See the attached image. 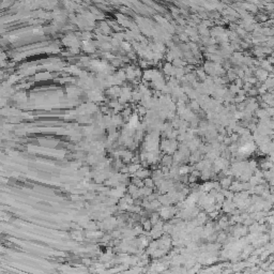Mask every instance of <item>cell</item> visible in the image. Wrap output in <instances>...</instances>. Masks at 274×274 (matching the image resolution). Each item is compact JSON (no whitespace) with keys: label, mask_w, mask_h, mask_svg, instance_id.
<instances>
[{"label":"cell","mask_w":274,"mask_h":274,"mask_svg":"<svg viewBox=\"0 0 274 274\" xmlns=\"http://www.w3.org/2000/svg\"><path fill=\"white\" fill-rule=\"evenodd\" d=\"M274 164L272 162H271L269 159H266V160H262V161H260V167L264 170H267V169H270L272 166H273Z\"/></svg>","instance_id":"6da1fadb"},{"label":"cell","mask_w":274,"mask_h":274,"mask_svg":"<svg viewBox=\"0 0 274 274\" xmlns=\"http://www.w3.org/2000/svg\"><path fill=\"white\" fill-rule=\"evenodd\" d=\"M266 222H267L270 226L271 225H274V214L267 215V216H266Z\"/></svg>","instance_id":"3957f363"},{"label":"cell","mask_w":274,"mask_h":274,"mask_svg":"<svg viewBox=\"0 0 274 274\" xmlns=\"http://www.w3.org/2000/svg\"><path fill=\"white\" fill-rule=\"evenodd\" d=\"M222 184H224L225 186H228V185L230 184V180H228V179H224V181H222Z\"/></svg>","instance_id":"277c9868"},{"label":"cell","mask_w":274,"mask_h":274,"mask_svg":"<svg viewBox=\"0 0 274 274\" xmlns=\"http://www.w3.org/2000/svg\"><path fill=\"white\" fill-rule=\"evenodd\" d=\"M258 230H259V224L258 223H253L251 225V227H250V231L253 234V232H257Z\"/></svg>","instance_id":"7a4b0ae2"}]
</instances>
